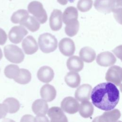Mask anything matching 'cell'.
Masks as SVG:
<instances>
[{"label":"cell","instance_id":"8d00e7d4","mask_svg":"<svg viewBox=\"0 0 122 122\" xmlns=\"http://www.w3.org/2000/svg\"></svg>","mask_w":122,"mask_h":122},{"label":"cell","instance_id":"ffe728a7","mask_svg":"<svg viewBox=\"0 0 122 122\" xmlns=\"http://www.w3.org/2000/svg\"><path fill=\"white\" fill-rule=\"evenodd\" d=\"M49 109L48 105L43 99L35 100L32 105V110L36 115H45Z\"/></svg>","mask_w":122,"mask_h":122},{"label":"cell","instance_id":"ac0fdd59","mask_svg":"<svg viewBox=\"0 0 122 122\" xmlns=\"http://www.w3.org/2000/svg\"><path fill=\"white\" fill-rule=\"evenodd\" d=\"M32 32L38 30L40 27V23L33 16L28 15L25 17L19 23Z\"/></svg>","mask_w":122,"mask_h":122},{"label":"cell","instance_id":"1f68e13d","mask_svg":"<svg viewBox=\"0 0 122 122\" xmlns=\"http://www.w3.org/2000/svg\"><path fill=\"white\" fill-rule=\"evenodd\" d=\"M8 112L7 108L4 103H0V119L5 118Z\"/></svg>","mask_w":122,"mask_h":122},{"label":"cell","instance_id":"8fae6325","mask_svg":"<svg viewBox=\"0 0 122 122\" xmlns=\"http://www.w3.org/2000/svg\"><path fill=\"white\" fill-rule=\"evenodd\" d=\"M116 59L110 51H104L99 53L96 58L97 63L101 66L108 67L115 63Z\"/></svg>","mask_w":122,"mask_h":122},{"label":"cell","instance_id":"52a82bcc","mask_svg":"<svg viewBox=\"0 0 122 122\" xmlns=\"http://www.w3.org/2000/svg\"><path fill=\"white\" fill-rule=\"evenodd\" d=\"M61 106L64 112L69 114H74L79 110V103L76 99L68 96L63 99Z\"/></svg>","mask_w":122,"mask_h":122},{"label":"cell","instance_id":"603a6c76","mask_svg":"<svg viewBox=\"0 0 122 122\" xmlns=\"http://www.w3.org/2000/svg\"><path fill=\"white\" fill-rule=\"evenodd\" d=\"M79 113L84 118L90 117L93 113L94 108L92 103L89 101L82 102L79 107Z\"/></svg>","mask_w":122,"mask_h":122},{"label":"cell","instance_id":"4316f807","mask_svg":"<svg viewBox=\"0 0 122 122\" xmlns=\"http://www.w3.org/2000/svg\"><path fill=\"white\" fill-rule=\"evenodd\" d=\"M31 79V73L28 70L25 69H20L18 76L14 79V80L19 84H26L30 81Z\"/></svg>","mask_w":122,"mask_h":122},{"label":"cell","instance_id":"30bf717a","mask_svg":"<svg viewBox=\"0 0 122 122\" xmlns=\"http://www.w3.org/2000/svg\"><path fill=\"white\" fill-rule=\"evenodd\" d=\"M121 116L120 111L117 109L106 111L102 115L95 118L92 121L97 122H114L119 119Z\"/></svg>","mask_w":122,"mask_h":122},{"label":"cell","instance_id":"6da1fadb","mask_svg":"<svg viewBox=\"0 0 122 122\" xmlns=\"http://www.w3.org/2000/svg\"><path fill=\"white\" fill-rule=\"evenodd\" d=\"M91 98L97 108L103 110L113 109L120 99V92L117 87L110 82L97 85L91 91Z\"/></svg>","mask_w":122,"mask_h":122},{"label":"cell","instance_id":"9a60e30c","mask_svg":"<svg viewBox=\"0 0 122 122\" xmlns=\"http://www.w3.org/2000/svg\"><path fill=\"white\" fill-rule=\"evenodd\" d=\"M37 78L41 82L48 83L51 81L54 78L53 70L49 66L41 67L37 72Z\"/></svg>","mask_w":122,"mask_h":122},{"label":"cell","instance_id":"2e32d148","mask_svg":"<svg viewBox=\"0 0 122 122\" xmlns=\"http://www.w3.org/2000/svg\"><path fill=\"white\" fill-rule=\"evenodd\" d=\"M47 112L51 122H68L66 116L62 109L59 107H52L48 109Z\"/></svg>","mask_w":122,"mask_h":122},{"label":"cell","instance_id":"7402d4cb","mask_svg":"<svg viewBox=\"0 0 122 122\" xmlns=\"http://www.w3.org/2000/svg\"><path fill=\"white\" fill-rule=\"evenodd\" d=\"M67 85L73 88L77 87L81 83V77L77 72H68L64 78Z\"/></svg>","mask_w":122,"mask_h":122},{"label":"cell","instance_id":"ba28073f","mask_svg":"<svg viewBox=\"0 0 122 122\" xmlns=\"http://www.w3.org/2000/svg\"><path fill=\"white\" fill-rule=\"evenodd\" d=\"M116 3V0H95L94 6L98 11L108 14L113 11Z\"/></svg>","mask_w":122,"mask_h":122},{"label":"cell","instance_id":"4dcf8cb0","mask_svg":"<svg viewBox=\"0 0 122 122\" xmlns=\"http://www.w3.org/2000/svg\"><path fill=\"white\" fill-rule=\"evenodd\" d=\"M7 40V35L5 31L0 28V45H4Z\"/></svg>","mask_w":122,"mask_h":122},{"label":"cell","instance_id":"836d02e7","mask_svg":"<svg viewBox=\"0 0 122 122\" xmlns=\"http://www.w3.org/2000/svg\"><path fill=\"white\" fill-rule=\"evenodd\" d=\"M35 118L30 115H25L22 117L21 120H20L21 122H35L34 121Z\"/></svg>","mask_w":122,"mask_h":122},{"label":"cell","instance_id":"f546056e","mask_svg":"<svg viewBox=\"0 0 122 122\" xmlns=\"http://www.w3.org/2000/svg\"><path fill=\"white\" fill-rule=\"evenodd\" d=\"M92 0H79L77 3V8L81 12H87L92 7Z\"/></svg>","mask_w":122,"mask_h":122},{"label":"cell","instance_id":"8992f818","mask_svg":"<svg viewBox=\"0 0 122 122\" xmlns=\"http://www.w3.org/2000/svg\"><path fill=\"white\" fill-rule=\"evenodd\" d=\"M28 31L22 25L13 27L9 32L10 41L15 44L19 43L28 34Z\"/></svg>","mask_w":122,"mask_h":122},{"label":"cell","instance_id":"4fadbf2b","mask_svg":"<svg viewBox=\"0 0 122 122\" xmlns=\"http://www.w3.org/2000/svg\"><path fill=\"white\" fill-rule=\"evenodd\" d=\"M92 87L89 84H83L79 87L75 92V98L80 102L90 99Z\"/></svg>","mask_w":122,"mask_h":122},{"label":"cell","instance_id":"44dd1931","mask_svg":"<svg viewBox=\"0 0 122 122\" xmlns=\"http://www.w3.org/2000/svg\"><path fill=\"white\" fill-rule=\"evenodd\" d=\"M80 58L84 62L90 63L92 62L95 59L96 53L92 48L88 46L82 48L79 52Z\"/></svg>","mask_w":122,"mask_h":122},{"label":"cell","instance_id":"5bb4252c","mask_svg":"<svg viewBox=\"0 0 122 122\" xmlns=\"http://www.w3.org/2000/svg\"><path fill=\"white\" fill-rule=\"evenodd\" d=\"M51 29L53 31L60 30L62 27V12L57 9L54 10L51 15L49 20Z\"/></svg>","mask_w":122,"mask_h":122},{"label":"cell","instance_id":"277c9868","mask_svg":"<svg viewBox=\"0 0 122 122\" xmlns=\"http://www.w3.org/2000/svg\"><path fill=\"white\" fill-rule=\"evenodd\" d=\"M28 10L40 23L43 24L46 22L48 18L47 14L40 2L38 1L30 2L28 6Z\"/></svg>","mask_w":122,"mask_h":122},{"label":"cell","instance_id":"3957f363","mask_svg":"<svg viewBox=\"0 0 122 122\" xmlns=\"http://www.w3.org/2000/svg\"><path fill=\"white\" fill-rule=\"evenodd\" d=\"M5 58L11 62L20 63L23 61L24 54L22 50L16 45H8L4 47Z\"/></svg>","mask_w":122,"mask_h":122},{"label":"cell","instance_id":"d6986e66","mask_svg":"<svg viewBox=\"0 0 122 122\" xmlns=\"http://www.w3.org/2000/svg\"><path fill=\"white\" fill-rule=\"evenodd\" d=\"M68 69L71 71L79 72L83 68V62L81 59L77 56H72L68 58L67 61Z\"/></svg>","mask_w":122,"mask_h":122},{"label":"cell","instance_id":"5b68a950","mask_svg":"<svg viewBox=\"0 0 122 122\" xmlns=\"http://www.w3.org/2000/svg\"><path fill=\"white\" fill-rule=\"evenodd\" d=\"M105 79L107 81L120 86L122 83V68L116 65L109 68L106 73Z\"/></svg>","mask_w":122,"mask_h":122},{"label":"cell","instance_id":"7c38bea8","mask_svg":"<svg viewBox=\"0 0 122 122\" xmlns=\"http://www.w3.org/2000/svg\"><path fill=\"white\" fill-rule=\"evenodd\" d=\"M22 48L26 54L31 55L38 50V46L35 39L30 35L26 37L22 41Z\"/></svg>","mask_w":122,"mask_h":122},{"label":"cell","instance_id":"83f0119b","mask_svg":"<svg viewBox=\"0 0 122 122\" xmlns=\"http://www.w3.org/2000/svg\"><path fill=\"white\" fill-rule=\"evenodd\" d=\"M20 68L17 65L10 64L7 65L4 69L5 75L9 79H15L20 73Z\"/></svg>","mask_w":122,"mask_h":122},{"label":"cell","instance_id":"484cf974","mask_svg":"<svg viewBox=\"0 0 122 122\" xmlns=\"http://www.w3.org/2000/svg\"><path fill=\"white\" fill-rule=\"evenodd\" d=\"M65 32L69 37H73L77 34L79 30L80 24L77 20L69 21L66 24Z\"/></svg>","mask_w":122,"mask_h":122},{"label":"cell","instance_id":"f1b7e54d","mask_svg":"<svg viewBox=\"0 0 122 122\" xmlns=\"http://www.w3.org/2000/svg\"><path fill=\"white\" fill-rule=\"evenodd\" d=\"M28 15H29V13L26 10L23 9L19 10L13 13L10 20L13 23H19L25 17Z\"/></svg>","mask_w":122,"mask_h":122},{"label":"cell","instance_id":"d4e9b609","mask_svg":"<svg viewBox=\"0 0 122 122\" xmlns=\"http://www.w3.org/2000/svg\"><path fill=\"white\" fill-rule=\"evenodd\" d=\"M7 109V112L10 113H14L18 112L20 107L19 102L15 98L9 97L6 99L3 102Z\"/></svg>","mask_w":122,"mask_h":122},{"label":"cell","instance_id":"e0dca14e","mask_svg":"<svg viewBox=\"0 0 122 122\" xmlns=\"http://www.w3.org/2000/svg\"><path fill=\"white\" fill-rule=\"evenodd\" d=\"M40 94L42 99L50 102L55 99L56 96V91L52 85L46 84L41 88Z\"/></svg>","mask_w":122,"mask_h":122},{"label":"cell","instance_id":"7a4b0ae2","mask_svg":"<svg viewBox=\"0 0 122 122\" xmlns=\"http://www.w3.org/2000/svg\"><path fill=\"white\" fill-rule=\"evenodd\" d=\"M38 44L41 50L44 53H49L54 51L57 47V40L49 33H44L39 37Z\"/></svg>","mask_w":122,"mask_h":122},{"label":"cell","instance_id":"d590c367","mask_svg":"<svg viewBox=\"0 0 122 122\" xmlns=\"http://www.w3.org/2000/svg\"><path fill=\"white\" fill-rule=\"evenodd\" d=\"M2 56H3L2 52V51H1V49L0 48V60L2 59Z\"/></svg>","mask_w":122,"mask_h":122},{"label":"cell","instance_id":"d6a6232c","mask_svg":"<svg viewBox=\"0 0 122 122\" xmlns=\"http://www.w3.org/2000/svg\"><path fill=\"white\" fill-rule=\"evenodd\" d=\"M35 122H49L48 118L45 115H37L34 119Z\"/></svg>","mask_w":122,"mask_h":122},{"label":"cell","instance_id":"9c48e42d","mask_svg":"<svg viewBox=\"0 0 122 122\" xmlns=\"http://www.w3.org/2000/svg\"><path fill=\"white\" fill-rule=\"evenodd\" d=\"M59 48L60 52L66 56L72 55L75 51V46L73 41L68 38H63L60 41Z\"/></svg>","mask_w":122,"mask_h":122},{"label":"cell","instance_id":"cb8c5ba5","mask_svg":"<svg viewBox=\"0 0 122 122\" xmlns=\"http://www.w3.org/2000/svg\"><path fill=\"white\" fill-rule=\"evenodd\" d=\"M78 17V12L76 8L70 6L67 7L64 11L62 20L64 24H66L69 21L77 20Z\"/></svg>","mask_w":122,"mask_h":122},{"label":"cell","instance_id":"e575fe53","mask_svg":"<svg viewBox=\"0 0 122 122\" xmlns=\"http://www.w3.org/2000/svg\"><path fill=\"white\" fill-rule=\"evenodd\" d=\"M58 2L61 4V5H66L67 2L70 1H71V0H57Z\"/></svg>","mask_w":122,"mask_h":122}]
</instances>
